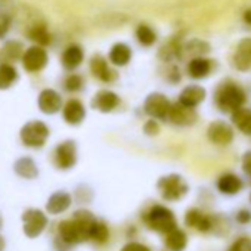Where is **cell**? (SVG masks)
Masks as SVG:
<instances>
[{
	"mask_svg": "<svg viewBox=\"0 0 251 251\" xmlns=\"http://www.w3.org/2000/svg\"><path fill=\"white\" fill-rule=\"evenodd\" d=\"M90 73L95 78H98L102 83H112L118 77L115 70H112L108 61L100 55H95L90 59Z\"/></svg>",
	"mask_w": 251,
	"mask_h": 251,
	"instance_id": "cell-12",
	"label": "cell"
},
{
	"mask_svg": "<svg viewBox=\"0 0 251 251\" xmlns=\"http://www.w3.org/2000/svg\"><path fill=\"white\" fill-rule=\"evenodd\" d=\"M144 132L148 135V136H157L158 132H160V126L155 120H148L145 124H144Z\"/></svg>",
	"mask_w": 251,
	"mask_h": 251,
	"instance_id": "cell-34",
	"label": "cell"
},
{
	"mask_svg": "<svg viewBox=\"0 0 251 251\" xmlns=\"http://www.w3.org/2000/svg\"><path fill=\"white\" fill-rule=\"evenodd\" d=\"M121 251H151V250L141 242H127L121 248Z\"/></svg>",
	"mask_w": 251,
	"mask_h": 251,
	"instance_id": "cell-35",
	"label": "cell"
},
{
	"mask_svg": "<svg viewBox=\"0 0 251 251\" xmlns=\"http://www.w3.org/2000/svg\"><path fill=\"white\" fill-rule=\"evenodd\" d=\"M227 251H251V239L250 238H239L229 247Z\"/></svg>",
	"mask_w": 251,
	"mask_h": 251,
	"instance_id": "cell-33",
	"label": "cell"
},
{
	"mask_svg": "<svg viewBox=\"0 0 251 251\" xmlns=\"http://www.w3.org/2000/svg\"><path fill=\"white\" fill-rule=\"evenodd\" d=\"M144 220L151 230L158 232V233H164V235L169 233L170 230H173L175 227H177V222H176L173 211L170 208H167L166 205H161V204L152 205L145 213Z\"/></svg>",
	"mask_w": 251,
	"mask_h": 251,
	"instance_id": "cell-3",
	"label": "cell"
},
{
	"mask_svg": "<svg viewBox=\"0 0 251 251\" xmlns=\"http://www.w3.org/2000/svg\"><path fill=\"white\" fill-rule=\"evenodd\" d=\"M136 37H138V40H139V43H141L142 46H152V45L155 43V40H157L155 31H154L151 27L145 25V24L138 27V30H136Z\"/></svg>",
	"mask_w": 251,
	"mask_h": 251,
	"instance_id": "cell-31",
	"label": "cell"
},
{
	"mask_svg": "<svg viewBox=\"0 0 251 251\" xmlns=\"http://www.w3.org/2000/svg\"><path fill=\"white\" fill-rule=\"evenodd\" d=\"M23 230L28 238H37L48 226V217L42 210L28 208L21 216Z\"/></svg>",
	"mask_w": 251,
	"mask_h": 251,
	"instance_id": "cell-6",
	"label": "cell"
},
{
	"mask_svg": "<svg viewBox=\"0 0 251 251\" xmlns=\"http://www.w3.org/2000/svg\"><path fill=\"white\" fill-rule=\"evenodd\" d=\"M9 27H11V21H9V18H8L6 15H3V14H0V39L6 36V33H8V30H9Z\"/></svg>",
	"mask_w": 251,
	"mask_h": 251,
	"instance_id": "cell-36",
	"label": "cell"
},
{
	"mask_svg": "<svg viewBox=\"0 0 251 251\" xmlns=\"http://www.w3.org/2000/svg\"><path fill=\"white\" fill-rule=\"evenodd\" d=\"M207 136L216 145H223V147L229 145L233 141L232 126L227 124L226 121H222V120L213 121L207 129Z\"/></svg>",
	"mask_w": 251,
	"mask_h": 251,
	"instance_id": "cell-10",
	"label": "cell"
},
{
	"mask_svg": "<svg viewBox=\"0 0 251 251\" xmlns=\"http://www.w3.org/2000/svg\"><path fill=\"white\" fill-rule=\"evenodd\" d=\"M211 71V61L205 58H194L188 65V73L192 78H204Z\"/></svg>",
	"mask_w": 251,
	"mask_h": 251,
	"instance_id": "cell-27",
	"label": "cell"
},
{
	"mask_svg": "<svg viewBox=\"0 0 251 251\" xmlns=\"http://www.w3.org/2000/svg\"><path fill=\"white\" fill-rule=\"evenodd\" d=\"M242 170L251 177V151L245 152V155L242 158Z\"/></svg>",
	"mask_w": 251,
	"mask_h": 251,
	"instance_id": "cell-37",
	"label": "cell"
},
{
	"mask_svg": "<svg viewBox=\"0 0 251 251\" xmlns=\"http://www.w3.org/2000/svg\"><path fill=\"white\" fill-rule=\"evenodd\" d=\"M245 92L232 81L222 83L214 93V102L216 106L222 112H235L236 109L242 108L245 103Z\"/></svg>",
	"mask_w": 251,
	"mask_h": 251,
	"instance_id": "cell-2",
	"label": "cell"
},
{
	"mask_svg": "<svg viewBox=\"0 0 251 251\" xmlns=\"http://www.w3.org/2000/svg\"><path fill=\"white\" fill-rule=\"evenodd\" d=\"M235 65L241 71L251 70V39H244L235 53Z\"/></svg>",
	"mask_w": 251,
	"mask_h": 251,
	"instance_id": "cell-21",
	"label": "cell"
},
{
	"mask_svg": "<svg viewBox=\"0 0 251 251\" xmlns=\"http://www.w3.org/2000/svg\"><path fill=\"white\" fill-rule=\"evenodd\" d=\"M83 86H84V80L78 74H70L64 81V87L67 92H80Z\"/></svg>",
	"mask_w": 251,
	"mask_h": 251,
	"instance_id": "cell-32",
	"label": "cell"
},
{
	"mask_svg": "<svg viewBox=\"0 0 251 251\" xmlns=\"http://www.w3.org/2000/svg\"><path fill=\"white\" fill-rule=\"evenodd\" d=\"M120 98L111 90H99L92 99V108L100 112H112L120 105Z\"/></svg>",
	"mask_w": 251,
	"mask_h": 251,
	"instance_id": "cell-14",
	"label": "cell"
},
{
	"mask_svg": "<svg viewBox=\"0 0 251 251\" xmlns=\"http://www.w3.org/2000/svg\"><path fill=\"white\" fill-rule=\"evenodd\" d=\"M109 239V229L105 222L102 220H95V223L90 227L89 232V241H93L96 244H105Z\"/></svg>",
	"mask_w": 251,
	"mask_h": 251,
	"instance_id": "cell-29",
	"label": "cell"
},
{
	"mask_svg": "<svg viewBox=\"0 0 251 251\" xmlns=\"http://www.w3.org/2000/svg\"><path fill=\"white\" fill-rule=\"evenodd\" d=\"M53 163L59 170H70L77 163V147L74 141L61 142L53 151Z\"/></svg>",
	"mask_w": 251,
	"mask_h": 251,
	"instance_id": "cell-7",
	"label": "cell"
},
{
	"mask_svg": "<svg viewBox=\"0 0 251 251\" xmlns=\"http://www.w3.org/2000/svg\"><path fill=\"white\" fill-rule=\"evenodd\" d=\"M242 186V180L233 173H225L217 179V189L225 195H236Z\"/></svg>",
	"mask_w": 251,
	"mask_h": 251,
	"instance_id": "cell-20",
	"label": "cell"
},
{
	"mask_svg": "<svg viewBox=\"0 0 251 251\" xmlns=\"http://www.w3.org/2000/svg\"><path fill=\"white\" fill-rule=\"evenodd\" d=\"M71 202H73V198L68 192L58 191L49 197V200L46 202V210L49 214H59V213H64L65 210H68Z\"/></svg>",
	"mask_w": 251,
	"mask_h": 251,
	"instance_id": "cell-18",
	"label": "cell"
},
{
	"mask_svg": "<svg viewBox=\"0 0 251 251\" xmlns=\"http://www.w3.org/2000/svg\"><path fill=\"white\" fill-rule=\"evenodd\" d=\"M5 245H6V244H5V238H3L2 235H0V251H3V250H5Z\"/></svg>",
	"mask_w": 251,
	"mask_h": 251,
	"instance_id": "cell-40",
	"label": "cell"
},
{
	"mask_svg": "<svg viewBox=\"0 0 251 251\" xmlns=\"http://www.w3.org/2000/svg\"><path fill=\"white\" fill-rule=\"evenodd\" d=\"M49 135H50V130L48 127V124H45L43 121H39V120L25 123L20 132V138H21L23 144L28 148L45 147Z\"/></svg>",
	"mask_w": 251,
	"mask_h": 251,
	"instance_id": "cell-4",
	"label": "cell"
},
{
	"mask_svg": "<svg viewBox=\"0 0 251 251\" xmlns=\"http://www.w3.org/2000/svg\"><path fill=\"white\" fill-rule=\"evenodd\" d=\"M250 201H251V195H250Z\"/></svg>",
	"mask_w": 251,
	"mask_h": 251,
	"instance_id": "cell-41",
	"label": "cell"
},
{
	"mask_svg": "<svg viewBox=\"0 0 251 251\" xmlns=\"http://www.w3.org/2000/svg\"><path fill=\"white\" fill-rule=\"evenodd\" d=\"M204 99H205V89L201 87V86L194 84V86L185 87V89L180 92L179 100H177V102H179L180 105L186 106V108H192V109H194V108L198 106Z\"/></svg>",
	"mask_w": 251,
	"mask_h": 251,
	"instance_id": "cell-17",
	"label": "cell"
},
{
	"mask_svg": "<svg viewBox=\"0 0 251 251\" xmlns=\"http://www.w3.org/2000/svg\"><path fill=\"white\" fill-rule=\"evenodd\" d=\"M28 37L34 43H37V46H40V48L50 43V34H49V31L46 30L45 25H36V27H33L30 30V33H28Z\"/></svg>",
	"mask_w": 251,
	"mask_h": 251,
	"instance_id": "cell-30",
	"label": "cell"
},
{
	"mask_svg": "<svg viewBox=\"0 0 251 251\" xmlns=\"http://www.w3.org/2000/svg\"><path fill=\"white\" fill-rule=\"evenodd\" d=\"M37 105H39L42 112L52 115V114H56L58 111H61V108H62V98H61V95L56 90L45 89L39 95Z\"/></svg>",
	"mask_w": 251,
	"mask_h": 251,
	"instance_id": "cell-13",
	"label": "cell"
},
{
	"mask_svg": "<svg viewBox=\"0 0 251 251\" xmlns=\"http://www.w3.org/2000/svg\"><path fill=\"white\" fill-rule=\"evenodd\" d=\"M232 123L236 126L239 132L251 136V109L239 108L235 112H232Z\"/></svg>",
	"mask_w": 251,
	"mask_h": 251,
	"instance_id": "cell-25",
	"label": "cell"
},
{
	"mask_svg": "<svg viewBox=\"0 0 251 251\" xmlns=\"http://www.w3.org/2000/svg\"><path fill=\"white\" fill-rule=\"evenodd\" d=\"M157 188L166 201H179L188 194V183L180 175H169L158 180Z\"/></svg>",
	"mask_w": 251,
	"mask_h": 251,
	"instance_id": "cell-5",
	"label": "cell"
},
{
	"mask_svg": "<svg viewBox=\"0 0 251 251\" xmlns=\"http://www.w3.org/2000/svg\"><path fill=\"white\" fill-rule=\"evenodd\" d=\"M167 120L176 126H182L183 127V126H192L198 120V114L192 108H186L179 102H176L170 105Z\"/></svg>",
	"mask_w": 251,
	"mask_h": 251,
	"instance_id": "cell-11",
	"label": "cell"
},
{
	"mask_svg": "<svg viewBox=\"0 0 251 251\" xmlns=\"http://www.w3.org/2000/svg\"><path fill=\"white\" fill-rule=\"evenodd\" d=\"M170 100L163 93H151L144 102V111L152 120H167Z\"/></svg>",
	"mask_w": 251,
	"mask_h": 251,
	"instance_id": "cell-8",
	"label": "cell"
},
{
	"mask_svg": "<svg viewBox=\"0 0 251 251\" xmlns=\"http://www.w3.org/2000/svg\"><path fill=\"white\" fill-rule=\"evenodd\" d=\"M23 53H24V48L20 42H17V40L6 42L2 48H0V64L12 65V62L23 58Z\"/></svg>",
	"mask_w": 251,
	"mask_h": 251,
	"instance_id": "cell-19",
	"label": "cell"
},
{
	"mask_svg": "<svg viewBox=\"0 0 251 251\" xmlns=\"http://www.w3.org/2000/svg\"><path fill=\"white\" fill-rule=\"evenodd\" d=\"M83 58H84V53H83L81 48L77 45H71L64 50V53L61 56V62L65 70L73 71L83 62Z\"/></svg>",
	"mask_w": 251,
	"mask_h": 251,
	"instance_id": "cell-22",
	"label": "cell"
},
{
	"mask_svg": "<svg viewBox=\"0 0 251 251\" xmlns=\"http://www.w3.org/2000/svg\"><path fill=\"white\" fill-rule=\"evenodd\" d=\"M185 223L186 226L200 232H208L213 227L211 217L204 214L200 208H189L185 214Z\"/></svg>",
	"mask_w": 251,
	"mask_h": 251,
	"instance_id": "cell-16",
	"label": "cell"
},
{
	"mask_svg": "<svg viewBox=\"0 0 251 251\" xmlns=\"http://www.w3.org/2000/svg\"><path fill=\"white\" fill-rule=\"evenodd\" d=\"M96 217L87 210H77L71 219L62 220L58 225V236L55 248L58 251H70L74 245L89 241V232Z\"/></svg>",
	"mask_w": 251,
	"mask_h": 251,
	"instance_id": "cell-1",
	"label": "cell"
},
{
	"mask_svg": "<svg viewBox=\"0 0 251 251\" xmlns=\"http://www.w3.org/2000/svg\"><path fill=\"white\" fill-rule=\"evenodd\" d=\"M130 59H132V49L127 45L117 43L111 48V50H109L111 64H114L117 67H124L129 64Z\"/></svg>",
	"mask_w": 251,
	"mask_h": 251,
	"instance_id": "cell-24",
	"label": "cell"
},
{
	"mask_svg": "<svg viewBox=\"0 0 251 251\" xmlns=\"http://www.w3.org/2000/svg\"><path fill=\"white\" fill-rule=\"evenodd\" d=\"M236 220H238L239 223H248V222L251 220V214H250V211H247V210H241V211L236 214Z\"/></svg>",
	"mask_w": 251,
	"mask_h": 251,
	"instance_id": "cell-38",
	"label": "cell"
},
{
	"mask_svg": "<svg viewBox=\"0 0 251 251\" xmlns=\"http://www.w3.org/2000/svg\"><path fill=\"white\" fill-rule=\"evenodd\" d=\"M244 18H245V21H247L248 24H251V11H247L245 15H244Z\"/></svg>",
	"mask_w": 251,
	"mask_h": 251,
	"instance_id": "cell-39",
	"label": "cell"
},
{
	"mask_svg": "<svg viewBox=\"0 0 251 251\" xmlns=\"http://www.w3.org/2000/svg\"><path fill=\"white\" fill-rule=\"evenodd\" d=\"M18 80V71L14 65L0 64V90L12 87Z\"/></svg>",
	"mask_w": 251,
	"mask_h": 251,
	"instance_id": "cell-28",
	"label": "cell"
},
{
	"mask_svg": "<svg viewBox=\"0 0 251 251\" xmlns=\"http://www.w3.org/2000/svg\"><path fill=\"white\" fill-rule=\"evenodd\" d=\"M14 170L18 176H21L23 179H36L39 176V169L36 166V163L28 158V157H23L20 158L15 166Z\"/></svg>",
	"mask_w": 251,
	"mask_h": 251,
	"instance_id": "cell-26",
	"label": "cell"
},
{
	"mask_svg": "<svg viewBox=\"0 0 251 251\" xmlns=\"http://www.w3.org/2000/svg\"><path fill=\"white\" fill-rule=\"evenodd\" d=\"M23 65L28 73H39L48 64V53L40 46H31L23 53Z\"/></svg>",
	"mask_w": 251,
	"mask_h": 251,
	"instance_id": "cell-9",
	"label": "cell"
},
{
	"mask_svg": "<svg viewBox=\"0 0 251 251\" xmlns=\"http://www.w3.org/2000/svg\"><path fill=\"white\" fill-rule=\"evenodd\" d=\"M62 117L67 124H71V126L80 124L86 117V108H84L83 102L78 99L67 100V103L62 106Z\"/></svg>",
	"mask_w": 251,
	"mask_h": 251,
	"instance_id": "cell-15",
	"label": "cell"
},
{
	"mask_svg": "<svg viewBox=\"0 0 251 251\" xmlns=\"http://www.w3.org/2000/svg\"><path fill=\"white\" fill-rule=\"evenodd\" d=\"M164 245L170 251H183L188 245V236L182 229L175 227L173 230L164 235Z\"/></svg>",
	"mask_w": 251,
	"mask_h": 251,
	"instance_id": "cell-23",
	"label": "cell"
}]
</instances>
